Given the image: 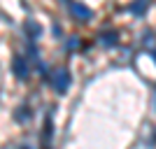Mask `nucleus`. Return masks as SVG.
<instances>
[{"mask_svg": "<svg viewBox=\"0 0 156 149\" xmlns=\"http://www.w3.org/2000/svg\"><path fill=\"white\" fill-rule=\"evenodd\" d=\"M51 82H54V89L58 91V93H65V91H68V84H70V72L68 70H56Z\"/></svg>", "mask_w": 156, "mask_h": 149, "instance_id": "1", "label": "nucleus"}, {"mask_svg": "<svg viewBox=\"0 0 156 149\" xmlns=\"http://www.w3.org/2000/svg\"><path fill=\"white\" fill-rule=\"evenodd\" d=\"M12 70H14V75L19 79H26L28 75H30V68H28V61L23 59V56H16L14 59V63H12Z\"/></svg>", "mask_w": 156, "mask_h": 149, "instance_id": "2", "label": "nucleus"}, {"mask_svg": "<svg viewBox=\"0 0 156 149\" xmlns=\"http://www.w3.org/2000/svg\"><path fill=\"white\" fill-rule=\"evenodd\" d=\"M70 9H72V14H77L82 21H86V19H91V9L89 7H84L82 2H72L70 5Z\"/></svg>", "mask_w": 156, "mask_h": 149, "instance_id": "3", "label": "nucleus"}, {"mask_svg": "<svg viewBox=\"0 0 156 149\" xmlns=\"http://www.w3.org/2000/svg\"><path fill=\"white\" fill-rule=\"evenodd\" d=\"M144 9H147V0H135V2L130 5V12L133 14H142Z\"/></svg>", "mask_w": 156, "mask_h": 149, "instance_id": "4", "label": "nucleus"}, {"mask_svg": "<svg viewBox=\"0 0 156 149\" xmlns=\"http://www.w3.org/2000/svg\"><path fill=\"white\" fill-rule=\"evenodd\" d=\"M26 30L30 33L33 37H35V35H40V26H37V23H33V21H28V23H26Z\"/></svg>", "mask_w": 156, "mask_h": 149, "instance_id": "5", "label": "nucleus"}, {"mask_svg": "<svg viewBox=\"0 0 156 149\" xmlns=\"http://www.w3.org/2000/svg\"><path fill=\"white\" fill-rule=\"evenodd\" d=\"M105 44H114V42H117V40H114V35H105V40H103Z\"/></svg>", "mask_w": 156, "mask_h": 149, "instance_id": "6", "label": "nucleus"}]
</instances>
